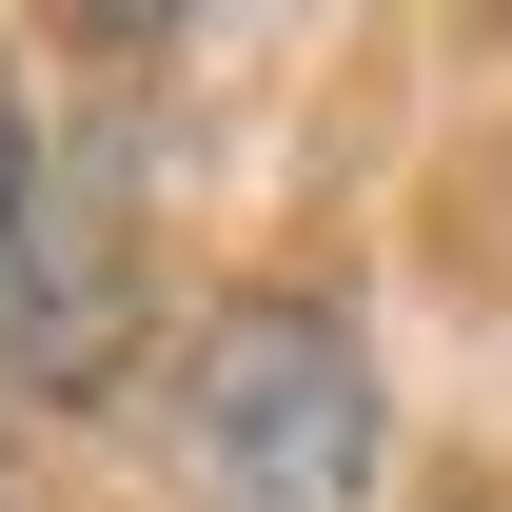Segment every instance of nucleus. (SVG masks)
Listing matches in <instances>:
<instances>
[{
  "mask_svg": "<svg viewBox=\"0 0 512 512\" xmlns=\"http://www.w3.org/2000/svg\"><path fill=\"white\" fill-rule=\"evenodd\" d=\"M0 256H20V119H0Z\"/></svg>",
  "mask_w": 512,
  "mask_h": 512,
  "instance_id": "nucleus-1",
  "label": "nucleus"
}]
</instances>
